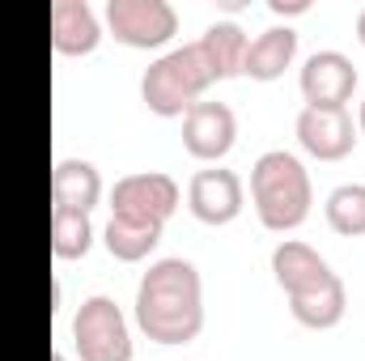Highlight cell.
Returning a JSON list of instances; mask_svg holds the SVG:
<instances>
[{"label":"cell","instance_id":"2","mask_svg":"<svg viewBox=\"0 0 365 361\" xmlns=\"http://www.w3.org/2000/svg\"><path fill=\"white\" fill-rule=\"evenodd\" d=\"M251 200H255V213H259L264 230L289 234L310 217L314 187H310L306 166L289 149H268L251 166Z\"/></svg>","mask_w":365,"mask_h":361},{"label":"cell","instance_id":"14","mask_svg":"<svg viewBox=\"0 0 365 361\" xmlns=\"http://www.w3.org/2000/svg\"><path fill=\"white\" fill-rule=\"evenodd\" d=\"M102 200V175L81 158H60L51 166V208H73L90 213Z\"/></svg>","mask_w":365,"mask_h":361},{"label":"cell","instance_id":"22","mask_svg":"<svg viewBox=\"0 0 365 361\" xmlns=\"http://www.w3.org/2000/svg\"><path fill=\"white\" fill-rule=\"evenodd\" d=\"M357 39H361V43H365V9H361V13H357Z\"/></svg>","mask_w":365,"mask_h":361},{"label":"cell","instance_id":"5","mask_svg":"<svg viewBox=\"0 0 365 361\" xmlns=\"http://www.w3.org/2000/svg\"><path fill=\"white\" fill-rule=\"evenodd\" d=\"M106 26L123 47L153 51L179 34V13L170 0H106Z\"/></svg>","mask_w":365,"mask_h":361},{"label":"cell","instance_id":"4","mask_svg":"<svg viewBox=\"0 0 365 361\" xmlns=\"http://www.w3.org/2000/svg\"><path fill=\"white\" fill-rule=\"evenodd\" d=\"M73 345L81 361H132V332L115 298L93 293L73 315Z\"/></svg>","mask_w":365,"mask_h":361},{"label":"cell","instance_id":"11","mask_svg":"<svg viewBox=\"0 0 365 361\" xmlns=\"http://www.w3.org/2000/svg\"><path fill=\"white\" fill-rule=\"evenodd\" d=\"M272 276H276V285L284 289V298H302V293H314L319 285H327L336 272L327 268V260L310 243L284 238L272 251Z\"/></svg>","mask_w":365,"mask_h":361},{"label":"cell","instance_id":"21","mask_svg":"<svg viewBox=\"0 0 365 361\" xmlns=\"http://www.w3.org/2000/svg\"><path fill=\"white\" fill-rule=\"evenodd\" d=\"M357 136H365V98H361V106H357Z\"/></svg>","mask_w":365,"mask_h":361},{"label":"cell","instance_id":"10","mask_svg":"<svg viewBox=\"0 0 365 361\" xmlns=\"http://www.w3.org/2000/svg\"><path fill=\"white\" fill-rule=\"evenodd\" d=\"M187 208L204 225H230L242 213V179L234 171H225V166L191 175V183H187Z\"/></svg>","mask_w":365,"mask_h":361},{"label":"cell","instance_id":"9","mask_svg":"<svg viewBox=\"0 0 365 361\" xmlns=\"http://www.w3.org/2000/svg\"><path fill=\"white\" fill-rule=\"evenodd\" d=\"M302 98L306 106H349L357 90V64L344 51H314L302 64Z\"/></svg>","mask_w":365,"mask_h":361},{"label":"cell","instance_id":"17","mask_svg":"<svg viewBox=\"0 0 365 361\" xmlns=\"http://www.w3.org/2000/svg\"><path fill=\"white\" fill-rule=\"evenodd\" d=\"M102 243L106 251L119 260V264H140L158 251L162 243V225H140V221H123V217H110L106 230H102Z\"/></svg>","mask_w":365,"mask_h":361},{"label":"cell","instance_id":"19","mask_svg":"<svg viewBox=\"0 0 365 361\" xmlns=\"http://www.w3.org/2000/svg\"><path fill=\"white\" fill-rule=\"evenodd\" d=\"M323 213H327V225L340 238H361L365 234V183H340L327 195Z\"/></svg>","mask_w":365,"mask_h":361},{"label":"cell","instance_id":"20","mask_svg":"<svg viewBox=\"0 0 365 361\" xmlns=\"http://www.w3.org/2000/svg\"><path fill=\"white\" fill-rule=\"evenodd\" d=\"M306 9H310L306 0H272V13H280V17L284 13H306Z\"/></svg>","mask_w":365,"mask_h":361},{"label":"cell","instance_id":"15","mask_svg":"<svg viewBox=\"0 0 365 361\" xmlns=\"http://www.w3.org/2000/svg\"><path fill=\"white\" fill-rule=\"evenodd\" d=\"M247 34H242V26H234V21H212L200 39H195V47L204 51V60H208V68H212V77L217 81H230V77H242V60H247Z\"/></svg>","mask_w":365,"mask_h":361},{"label":"cell","instance_id":"1","mask_svg":"<svg viewBox=\"0 0 365 361\" xmlns=\"http://www.w3.org/2000/svg\"><path fill=\"white\" fill-rule=\"evenodd\" d=\"M136 327L153 345H191L204 332V285L179 255L149 264L136 285Z\"/></svg>","mask_w":365,"mask_h":361},{"label":"cell","instance_id":"7","mask_svg":"<svg viewBox=\"0 0 365 361\" xmlns=\"http://www.w3.org/2000/svg\"><path fill=\"white\" fill-rule=\"evenodd\" d=\"M297 145L319 162H340L357 145V123L349 106H302L297 115Z\"/></svg>","mask_w":365,"mask_h":361},{"label":"cell","instance_id":"12","mask_svg":"<svg viewBox=\"0 0 365 361\" xmlns=\"http://www.w3.org/2000/svg\"><path fill=\"white\" fill-rule=\"evenodd\" d=\"M102 43V21L86 0H56L51 4V47L56 56H90Z\"/></svg>","mask_w":365,"mask_h":361},{"label":"cell","instance_id":"6","mask_svg":"<svg viewBox=\"0 0 365 361\" xmlns=\"http://www.w3.org/2000/svg\"><path fill=\"white\" fill-rule=\"evenodd\" d=\"M179 183L162 171H140L123 175L110 187V217L140 221V225H166L179 208Z\"/></svg>","mask_w":365,"mask_h":361},{"label":"cell","instance_id":"18","mask_svg":"<svg viewBox=\"0 0 365 361\" xmlns=\"http://www.w3.org/2000/svg\"><path fill=\"white\" fill-rule=\"evenodd\" d=\"M93 247V225L90 213L73 208H51V255L56 260H81Z\"/></svg>","mask_w":365,"mask_h":361},{"label":"cell","instance_id":"23","mask_svg":"<svg viewBox=\"0 0 365 361\" xmlns=\"http://www.w3.org/2000/svg\"><path fill=\"white\" fill-rule=\"evenodd\" d=\"M51 361H68V357H64V353H51Z\"/></svg>","mask_w":365,"mask_h":361},{"label":"cell","instance_id":"8","mask_svg":"<svg viewBox=\"0 0 365 361\" xmlns=\"http://www.w3.org/2000/svg\"><path fill=\"white\" fill-rule=\"evenodd\" d=\"M238 141V119L225 102H195L182 115V149L200 162H221Z\"/></svg>","mask_w":365,"mask_h":361},{"label":"cell","instance_id":"13","mask_svg":"<svg viewBox=\"0 0 365 361\" xmlns=\"http://www.w3.org/2000/svg\"><path fill=\"white\" fill-rule=\"evenodd\" d=\"M297 56V30L293 26H268L264 34H255L247 43V60H242V77L251 81H276L284 77V68Z\"/></svg>","mask_w":365,"mask_h":361},{"label":"cell","instance_id":"3","mask_svg":"<svg viewBox=\"0 0 365 361\" xmlns=\"http://www.w3.org/2000/svg\"><path fill=\"white\" fill-rule=\"evenodd\" d=\"M212 68L204 60V51L195 43L187 47H175L166 56H158L145 77H140V102L162 115V119H175V115H187L195 102H204V93L212 86Z\"/></svg>","mask_w":365,"mask_h":361},{"label":"cell","instance_id":"16","mask_svg":"<svg viewBox=\"0 0 365 361\" xmlns=\"http://www.w3.org/2000/svg\"><path fill=\"white\" fill-rule=\"evenodd\" d=\"M289 310H293V319H297L302 327H310V332H327V327H336V323L344 319V310H349L344 280H340V276H331V280H327V285H319L314 293L289 298Z\"/></svg>","mask_w":365,"mask_h":361}]
</instances>
